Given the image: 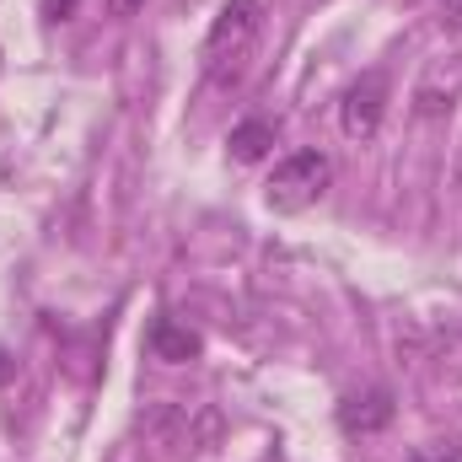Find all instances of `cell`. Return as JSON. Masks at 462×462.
Segmentation results:
<instances>
[{
  "instance_id": "cell-1",
  "label": "cell",
  "mask_w": 462,
  "mask_h": 462,
  "mask_svg": "<svg viewBox=\"0 0 462 462\" xmlns=\"http://www.w3.org/2000/svg\"><path fill=\"white\" fill-rule=\"evenodd\" d=\"M328 183H334V162H328L323 151H291V156L269 172L263 199H269V210L296 216V210L318 205V199L328 194Z\"/></svg>"
},
{
  "instance_id": "cell-2",
  "label": "cell",
  "mask_w": 462,
  "mask_h": 462,
  "mask_svg": "<svg viewBox=\"0 0 462 462\" xmlns=\"http://www.w3.org/2000/svg\"><path fill=\"white\" fill-rule=\"evenodd\" d=\"M258 27H263V5H258V0H226L221 16L210 22V38H205L210 70H221L226 60H236V54L258 38Z\"/></svg>"
},
{
  "instance_id": "cell-3",
  "label": "cell",
  "mask_w": 462,
  "mask_h": 462,
  "mask_svg": "<svg viewBox=\"0 0 462 462\" xmlns=\"http://www.w3.org/2000/svg\"><path fill=\"white\" fill-rule=\"evenodd\" d=\"M382 114H387V76L382 70H365L345 92V103H339V124H345L349 140H371Z\"/></svg>"
},
{
  "instance_id": "cell-4",
  "label": "cell",
  "mask_w": 462,
  "mask_h": 462,
  "mask_svg": "<svg viewBox=\"0 0 462 462\" xmlns=\"http://www.w3.org/2000/svg\"><path fill=\"white\" fill-rule=\"evenodd\" d=\"M382 425H393V393H387V387L349 393L345 403H339V430H345V436H371V430H382Z\"/></svg>"
},
{
  "instance_id": "cell-5",
  "label": "cell",
  "mask_w": 462,
  "mask_h": 462,
  "mask_svg": "<svg viewBox=\"0 0 462 462\" xmlns=\"http://www.w3.org/2000/svg\"><path fill=\"white\" fill-rule=\"evenodd\" d=\"M145 345H151L156 360H167V365H189V360H199V349H205L199 334H194L189 323H178V318H156Z\"/></svg>"
},
{
  "instance_id": "cell-6",
  "label": "cell",
  "mask_w": 462,
  "mask_h": 462,
  "mask_svg": "<svg viewBox=\"0 0 462 462\" xmlns=\"http://www.w3.org/2000/svg\"><path fill=\"white\" fill-rule=\"evenodd\" d=\"M226 145H231V156H236V162H258V156L274 145V124H263V118H247V124H236V129H231Z\"/></svg>"
},
{
  "instance_id": "cell-7",
  "label": "cell",
  "mask_w": 462,
  "mask_h": 462,
  "mask_svg": "<svg viewBox=\"0 0 462 462\" xmlns=\"http://www.w3.org/2000/svg\"><path fill=\"white\" fill-rule=\"evenodd\" d=\"M409 462H462V441H425V447H414Z\"/></svg>"
},
{
  "instance_id": "cell-8",
  "label": "cell",
  "mask_w": 462,
  "mask_h": 462,
  "mask_svg": "<svg viewBox=\"0 0 462 462\" xmlns=\"http://www.w3.org/2000/svg\"><path fill=\"white\" fill-rule=\"evenodd\" d=\"M441 16H447V27H462V0H441Z\"/></svg>"
},
{
  "instance_id": "cell-9",
  "label": "cell",
  "mask_w": 462,
  "mask_h": 462,
  "mask_svg": "<svg viewBox=\"0 0 462 462\" xmlns=\"http://www.w3.org/2000/svg\"><path fill=\"white\" fill-rule=\"evenodd\" d=\"M140 5H145V0H108V11H114V16H134Z\"/></svg>"
},
{
  "instance_id": "cell-10",
  "label": "cell",
  "mask_w": 462,
  "mask_h": 462,
  "mask_svg": "<svg viewBox=\"0 0 462 462\" xmlns=\"http://www.w3.org/2000/svg\"><path fill=\"white\" fill-rule=\"evenodd\" d=\"M70 11H76V0H49V16H54V22H65Z\"/></svg>"
},
{
  "instance_id": "cell-11",
  "label": "cell",
  "mask_w": 462,
  "mask_h": 462,
  "mask_svg": "<svg viewBox=\"0 0 462 462\" xmlns=\"http://www.w3.org/2000/svg\"><path fill=\"white\" fill-rule=\"evenodd\" d=\"M5 376H11V360H5V349H0V382H5Z\"/></svg>"
}]
</instances>
